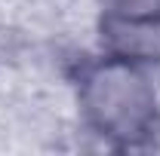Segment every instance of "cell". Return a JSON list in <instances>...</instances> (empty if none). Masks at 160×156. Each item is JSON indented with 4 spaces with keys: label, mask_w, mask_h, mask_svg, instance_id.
Here are the masks:
<instances>
[{
    "label": "cell",
    "mask_w": 160,
    "mask_h": 156,
    "mask_svg": "<svg viewBox=\"0 0 160 156\" xmlns=\"http://www.w3.org/2000/svg\"><path fill=\"white\" fill-rule=\"evenodd\" d=\"M80 104L92 129L120 144H142L157 132V95L132 61L105 58L80 80Z\"/></svg>",
    "instance_id": "cell-1"
},
{
    "label": "cell",
    "mask_w": 160,
    "mask_h": 156,
    "mask_svg": "<svg viewBox=\"0 0 160 156\" xmlns=\"http://www.w3.org/2000/svg\"><path fill=\"white\" fill-rule=\"evenodd\" d=\"M102 40L111 58L123 61H157L160 58V19H114L105 16Z\"/></svg>",
    "instance_id": "cell-2"
},
{
    "label": "cell",
    "mask_w": 160,
    "mask_h": 156,
    "mask_svg": "<svg viewBox=\"0 0 160 156\" xmlns=\"http://www.w3.org/2000/svg\"><path fill=\"white\" fill-rule=\"evenodd\" d=\"M102 6L114 19H160V0H102Z\"/></svg>",
    "instance_id": "cell-3"
}]
</instances>
